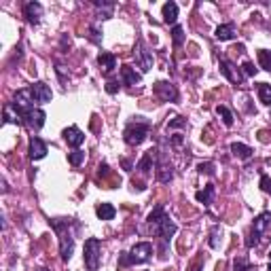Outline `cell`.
<instances>
[{
	"label": "cell",
	"instance_id": "obj_1",
	"mask_svg": "<svg viewBox=\"0 0 271 271\" xmlns=\"http://www.w3.org/2000/svg\"><path fill=\"white\" fill-rule=\"evenodd\" d=\"M147 223H149V229H151L153 236L161 238L164 242H168V240L174 236V233L178 231L176 223H174V221L170 219V216L166 214V208H164V206H157V208L149 214Z\"/></svg>",
	"mask_w": 271,
	"mask_h": 271
},
{
	"label": "cell",
	"instance_id": "obj_2",
	"mask_svg": "<svg viewBox=\"0 0 271 271\" xmlns=\"http://www.w3.org/2000/svg\"><path fill=\"white\" fill-rule=\"evenodd\" d=\"M53 229L58 231L60 236V255H62V261H70L72 257V250H75V229L72 227V221L70 219H56L51 221Z\"/></svg>",
	"mask_w": 271,
	"mask_h": 271
},
{
	"label": "cell",
	"instance_id": "obj_3",
	"mask_svg": "<svg viewBox=\"0 0 271 271\" xmlns=\"http://www.w3.org/2000/svg\"><path fill=\"white\" fill-rule=\"evenodd\" d=\"M149 132H151V123L136 117V121L128 123V128H125V132H123V140L128 142L130 147H140V144L147 140Z\"/></svg>",
	"mask_w": 271,
	"mask_h": 271
},
{
	"label": "cell",
	"instance_id": "obj_4",
	"mask_svg": "<svg viewBox=\"0 0 271 271\" xmlns=\"http://www.w3.org/2000/svg\"><path fill=\"white\" fill-rule=\"evenodd\" d=\"M271 231V212H263L259 214L255 223H252V229H250V240H248V248L252 246H259L261 240Z\"/></svg>",
	"mask_w": 271,
	"mask_h": 271
},
{
	"label": "cell",
	"instance_id": "obj_5",
	"mask_svg": "<svg viewBox=\"0 0 271 271\" xmlns=\"http://www.w3.org/2000/svg\"><path fill=\"white\" fill-rule=\"evenodd\" d=\"M85 267L87 271H98L100 263H102V242L98 238H89L85 242Z\"/></svg>",
	"mask_w": 271,
	"mask_h": 271
},
{
	"label": "cell",
	"instance_id": "obj_6",
	"mask_svg": "<svg viewBox=\"0 0 271 271\" xmlns=\"http://www.w3.org/2000/svg\"><path fill=\"white\" fill-rule=\"evenodd\" d=\"M134 60H136V64H138V68L142 70V72H149L151 68H153V51L147 47V43H144L142 39H138L136 41V45H134Z\"/></svg>",
	"mask_w": 271,
	"mask_h": 271
},
{
	"label": "cell",
	"instance_id": "obj_7",
	"mask_svg": "<svg viewBox=\"0 0 271 271\" xmlns=\"http://www.w3.org/2000/svg\"><path fill=\"white\" fill-rule=\"evenodd\" d=\"M130 265H140V263H147L153 257V244L151 242H140L136 244L130 252Z\"/></svg>",
	"mask_w": 271,
	"mask_h": 271
},
{
	"label": "cell",
	"instance_id": "obj_8",
	"mask_svg": "<svg viewBox=\"0 0 271 271\" xmlns=\"http://www.w3.org/2000/svg\"><path fill=\"white\" fill-rule=\"evenodd\" d=\"M22 119L26 121V125H28L30 130L39 132V130H43V125H45V119H47V115H45V111H43V108H39V106H32L30 111L22 113Z\"/></svg>",
	"mask_w": 271,
	"mask_h": 271
},
{
	"label": "cell",
	"instance_id": "obj_9",
	"mask_svg": "<svg viewBox=\"0 0 271 271\" xmlns=\"http://www.w3.org/2000/svg\"><path fill=\"white\" fill-rule=\"evenodd\" d=\"M153 92H155V96L161 102H176L178 100V89L170 81H157L155 87H153Z\"/></svg>",
	"mask_w": 271,
	"mask_h": 271
},
{
	"label": "cell",
	"instance_id": "obj_10",
	"mask_svg": "<svg viewBox=\"0 0 271 271\" xmlns=\"http://www.w3.org/2000/svg\"><path fill=\"white\" fill-rule=\"evenodd\" d=\"M221 72H223V77L227 79V81H231L233 85H242L244 83V75H242V68H238L233 62H229V60H221Z\"/></svg>",
	"mask_w": 271,
	"mask_h": 271
},
{
	"label": "cell",
	"instance_id": "obj_11",
	"mask_svg": "<svg viewBox=\"0 0 271 271\" xmlns=\"http://www.w3.org/2000/svg\"><path fill=\"white\" fill-rule=\"evenodd\" d=\"M30 92H32V98H34L36 104H47V102H51V98H53L51 87H49L47 83H43V81L32 83V85H30Z\"/></svg>",
	"mask_w": 271,
	"mask_h": 271
},
{
	"label": "cell",
	"instance_id": "obj_12",
	"mask_svg": "<svg viewBox=\"0 0 271 271\" xmlns=\"http://www.w3.org/2000/svg\"><path fill=\"white\" fill-rule=\"evenodd\" d=\"M24 17L30 26H39L41 24V17H43V5L41 3H26L24 5Z\"/></svg>",
	"mask_w": 271,
	"mask_h": 271
},
{
	"label": "cell",
	"instance_id": "obj_13",
	"mask_svg": "<svg viewBox=\"0 0 271 271\" xmlns=\"http://www.w3.org/2000/svg\"><path fill=\"white\" fill-rule=\"evenodd\" d=\"M62 136H64V140L68 142V147H72L75 151H77V149L81 147V144L85 142V134L77 128V125H70V128H66Z\"/></svg>",
	"mask_w": 271,
	"mask_h": 271
},
{
	"label": "cell",
	"instance_id": "obj_14",
	"mask_svg": "<svg viewBox=\"0 0 271 271\" xmlns=\"http://www.w3.org/2000/svg\"><path fill=\"white\" fill-rule=\"evenodd\" d=\"M155 176H157L159 183H170V180L174 178V168H172V164H168V161H166V157H161V159L157 161V166H155Z\"/></svg>",
	"mask_w": 271,
	"mask_h": 271
},
{
	"label": "cell",
	"instance_id": "obj_15",
	"mask_svg": "<svg viewBox=\"0 0 271 271\" xmlns=\"http://www.w3.org/2000/svg\"><path fill=\"white\" fill-rule=\"evenodd\" d=\"M28 153H30V159H32V161H41V159L47 157V144H45L39 136H34V138L30 140Z\"/></svg>",
	"mask_w": 271,
	"mask_h": 271
},
{
	"label": "cell",
	"instance_id": "obj_16",
	"mask_svg": "<svg viewBox=\"0 0 271 271\" xmlns=\"http://www.w3.org/2000/svg\"><path fill=\"white\" fill-rule=\"evenodd\" d=\"M121 81H123V85H128V87H136V85H140L142 75L136 72V68L125 64V66H121Z\"/></svg>",
	"mask_w": 271,
	"mask_h": 271
},
{
	"label": "cell",
	"instance_id": "obj_17",
	"mask_svg": "<svg viewBox=\"0 0 271 271\" xmlns=\"http://www.w3.org/2000/svg\"><path fill=\"white\" fill-rule=\"evenodd\" d=\"M98 66H100V72H102V75H111V72L117 68V58L113 56V53L102 51L100 56H98Z\"/></svg>",
	"mask_w": 271,
	"mask_h": 271
},
{
	"label": "cell",
	"instance_id": "obj_18",
	"mask_svg": "<svg viewBox=\"0 0 271 271\" xmlns=\"http://www.w3.org/2000/svg\"><path fill=\"white\" fill-rule=\"evenodd\" d=\"M157 153L159 151H155V149H151V151H147V155H144L142 157V161H140V164H138V170L144 174V176H149L151 174V170L157 166L155 164V159H157Z\"/></svg>",
	"mask_w": 271,
	"mask_h": 271
},
{
	"label": "cell",
	"instance_id": "obj_19",
	"mask_svg": "<svg viewBox=\"0 0 271 271\" xmlns=\"http://www.w3.org/2000/svg\"><path fill=\"white\" fill-rule=\"evenodd\" d=\"M214 36L219 41H231V39H236V36H238L236 24H223V26H219V28H216V32H214Z\"/></svg>",
	"mask_w": 271,
	"mask_h": 271
},
{
	"label": "cell",
	"instance_id": "obj_20",
	"mask_svg": "<svg viewBox=\"0 0 271 271\" xmlns=\"http://www.w3.org/2000/svg\"><path fill=\"white\" fill-rule=\"evenodd\" d=\"M161 17H164L166 24H174L176 26V20H178V5L176 3H166L164 9H161Z\"/></svg>",
	"mask_w": 271,
	"mask_h": 271
},
{
	"label": "cell",
	"instance_id": "obj_21",
	"mask_svg": "<svg viewBox=\"0 0 271 271\" xmlns=\"http://www.w3.org/2000/svg\"><path fill=\"white\" fill-rule=\"evenodd\" d=\"M96 9H98V13H96V17L98 20H111L113 17V13H115V5L113 3H104V0H96Z\"/></svg>",
	"mask_w": 271,
	"mask_h": 271
},
{
	"label": "cell",
	"instance_id": "obj_22",
	"mask_svg": "<svg viewBox=\"0 0 271 271\" xmlns=\"http://www.w3.org/2000/svg\"><path fill=\"white\" fill-rule=\"evenodd\" d=\"M214 185H206L204 187V191H197L195 193V200L200 202V204H204V206H210L212 204V200H214Z\"/></svg>",
	"mask_w": 271,
	"mask_h": 271
},
{
	"label": "cell",
	"instance_id": "obj_23",
	"mask_svg": "<svg viewBox=\"0 0 271 271\" xmlns=\"http://www.w3.org/2000/svg\"><path fill=\"white\" fill-rule=\"evenodd\" d=\"M96 214H98L100 221H113L115 214H117V210H115L113 204H100V206L96 208Z\"/></svg>",
	"mask_w": 271,
	"mask_h": 271
},
{
	"label": "cell",
	"instance_id": "obj_24",
	"mask_svg": "<svg viewBox=\"0 0 271 271\" xmlns=\"http://www.w3.org/2000/svg\"><path fill=\"white\" fill-rule=\"evenodd\" d=\"M231 153L236 155L238 159H244V161L252 157V149L248 147V144H242V142H233L231 144Z\"/></svg>",
	"mask_w": 271,
	"mask_h": 271
},
{
	"label": "cell",
	"instance_id": "obj_25",
	"mask_svg": "<svg viewBox=\"0 0 271 271\" xmlns=\"http://www.w3.org/2000/svg\"><path fill=\"white\" fill-rule=\"evenodd\" d=\"M257 94H259V100L265 104V106H271V85L269 83H261L257 87Z\"/></svg>",
	"mask_w": 271,
	"mask_h": 271
},
{
	"label": "cell",
	"instance_id": "obj_26",
	"mask_svg": "<svg viewBox=\"0 0 271 271\" xmlns=\"http://www.w3.org/2000/svg\"><path fill=\"white\" fill-rule=\"evenodd\" d=\"M216 115L223 119V123L227 125V128H231V125H233V115H231V111H229L227 106H223V104L216 106Z\"/></svg>",
	"mask_w": 271,
	"mask_h": 271
},
{
	"label": "cell",
	"instance_id": "obj_27",
	"mask_svg": "<svg viewBox=\"0 0 271 271\" xmlns=\"http://www.w3.org/2000/svg\"><path fill=\"white\" fill-rule=\"evenodd\" d=\"M257 58H259L261 68L271 72V51H269V49H261V51L257 53Z\"/></svg>",
	"mask_w": 271,
	"mask_h": 271
},
{
	"label": "cell",
	"instance_id": "obj_28",
	"mask_svg": "<svg viewBox=\"0 0 271 271\" xmlns=\"http://www.w3.org/2000/svg\"><path fill=\"white\" fill-rule=\"evenodd\" d=\"M83 161H85V153H83V151L77 149V151L68 153V164H70V166H75V168H77V166L83 164Z\"/></svg>",
	"mask_w": 271,
	"mask_h": 271
},
{
	"label": "cell",
	"instance_id": "obj_29",
	"mask_svg": "<svg viewBox=\"0 0 271 271\" xmlns=\"http://www.w3.org/2000/svg\"><path fill=\"white\" fill-rule=\"evenodd\" d=\"M172 41H174L176 47H180V45L185 43V30H183V26H174L172 28Z\"/></svg>",
	"mask_w": 271,
	"mask_h": 271
},
{
	"label": "cell",
	"instance_id": "obj_30",
	"mask_svg": "<svg viewBox=\"0 0 271 271\" xmlns=\"http://www.w3.org/2000/svg\"><path fill=\"white\" fill-rule=\"evenodd\" d=\"M13 104H7L5 106V123H20V113H17V115H13Z\"/></svg>",
	"mask_w": 271,
	"mask_h": 271
},
{
	"label": "cell",
	"instance_id": "obj_31",
	"mask_svg": "<svg viewBox=\"0 0 271 271\" xmlns=\"http://www.w3.org/2000/svg\"><path fill=\"white\" fill-rule=\"evenodd\" d=\"M233 271H252V267L244 257H240V259H236V263H233Z\"/></svg>",
	"mask_w": 271,
	"mask_h": 271
},
{
	"label": "cell",
	"instance_id": "obj_32",
	"mask_svg": "<svg viewBox=\"0 0 271 271\" xmlns=\"http://www.w3.org/2000/svg\"><path fill=\"white\" fill-rule=\"evenodd\" d=\"M242 75H244V79H246V77H255V75H257L255 64H252V62H244V64H242Z\"/></svg>",
	"mask_w": 271,
	"mask_h": 271
},
{
	"label": "cell",
	"instance_id": "obj_33",
	"mask_svg": "<svg viewBox=\"0 0 271 271\" xmlns=\"http://www.w3.org/2000/svg\"><path fill=\"white\" fill-rule=\"evenodd\" d=\"M176 128H187V119L185 117H174V121L168 123V132L170 130H176Z\"/></svg>",
	"mask_w": 271,
	"mask_h": 271
},
{
	"label": "cell",
	"instance_id": "obj_34",
	"mask_svg": "<svg viewBox=\"0 0 271 271\" xmlns=\"http://www.w3.org/2000/svg\"><path fill=\"white\" fill-rule=\"evenodd\" d=\"M89 39H92L96 45H100V43H102V36H100L98 26H89Z\"/></svg>",
	"mask_w": 271,
	"mask_h": 271
},
{
	"label": "cell",
	"instance_id": "obj_35",
	"mask_svg": "<svg viewBox=\"0 0 271 271\" xmlns=\"http://www.w3.org/2000/svg\"><path fill=\"white\" fill-rule=\"evenodd\" d=\"M261 189H263L265 193H271V180H269V176H263V178H261Z\"/></svg>",
	"mask_w": 271,
	"mask_h": 271
},
{
	"label": "cell",
	"instance_id": "obj_36",
	"mask_svg": "<svg viewBox=\"0 0 271 271\" xmlns=\"http://www.w3.org/2000/svg\"><path fill=\"white\" fill-rule=\"evenodd\" d=\"M106 92H108V94H117V92H119V83H117V81H108V83H106Z\"/></svg>",
	"mask_w": 271,
	"mask_h": 271
},
{
	"label": "cell",
	"instance_id": "obj_37",
	"mask_svg": "<svg viewBox=\"0 0 271 271\" xmlns=\"http://www.w3.org/2000/svg\"><path fill=\"white\" fill-rule=\"evenodd\" d=\"M197 168H200L202 174H214V166L212 164H200Z\"/></svg>",
	"mask_w": 271,
	"mask_h": 271
},
{
	"label": "cell",
	"instance_id": "obj_38",
	"mask_svg": "<svg viewBox=\"0 0 271 271\" xmlns=\"http://www.w3.org/2000/svg\"><path fill=\"white\" fill-rule=\"evenodd\" d=\"M210 246L212 248H219V227L212 231V240H210Z\"/></svg>",
	"mask_w": 271,
	"mask_h": 271
},
{
	"label": "cell",
	"instance_id": "obj_39",
	"mask_svg": "<svg viewBox=\"0 0 271 271\" xmlns=\"http://www.w3.org/2000/svg\"><path fill=\"white\" fill-rule=\"evenodd\" d=\"M193 271H200V267H195V269H193Z\"/></svg>",
	"mask_w": 271,
	"mask_h": 271
},
{
	"label": "cell",
	"instance_id": "obj_40",
	"mask_svg": "<svg viewBox=\"0 0 271 271\" xmlns=\"http://www.w3.org/2000/svg\"><path fill=\"white\" fill-rule=\"evenodd\" d=\"M269 259H271V250H269Z\"/></svg>",
	"mask_w": 271,
	"mask_h": 271
},
{
	"label": "cell",
	"instance_id": "obj_41",
	"mask_svg": "<svg viewBox=\"0 0 271 271\" xmlns=\"http://www.w3.org/2000/svg\"><path fill=\"white\" fill-rule=\"evenodd\" d=\"M269 271H271V263H269Z\"/></svg>",
	"mask_w": 271,
	"mask_h": 271
},
{
	"label": "cell",
	"instance_id": "obj_42",
	"mask_svg": "<svg viewBox=\"0 0 271 271\" xmlns=\"http://www.w3.org/2000/svg\"><path fill=\"white\" fill-rule=\"evenodd\" d=\"M41 271H47V269H41Z\"/></svg>",
	"mask_w": 271,
	"mask_h": 271
},
{
	"label": "cell",
	"instance_id": "obj_43",
	"mask_svg": "<svg viewBox=\"0 0 271 271\" xmlns=\"http://www.w3.org/2000/svg\"><path fill=\"white\" fill-rule=\"evenodd\" d=\"M252 271H257V269H252Z\"/></svg>",
	"mask_w": 271,
	"mask_h": 271
}]
</instances>
